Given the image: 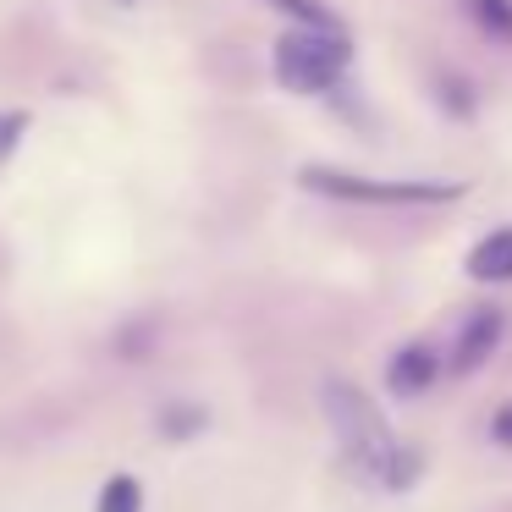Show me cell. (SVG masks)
<instances>
[{
  "label": "cell",
  "mask_w": 512,
  "mask_h": 512,
  "mask_svg": "<svg viewBox=\"0 0 512 512\" xmlns=\"http://www.w3.org/2000/svg\"><path fill=\"white\" fill-rule=\"evenodd\" d=\"M204 424H210V413L199 402H171V408H160V435L166 441H193V435H204Z\"/></svg>",
  "instance_id": "cell-7"
},
{
  "label": "cell",
  "mask_w": 512,
  "mask_h": 512,
  "mask_svg": "<svg viewBox=\"0 0 512 512\" xmlns=\"http://www.w3.org/2000/svg\"><path fill=\"white\" fill-rule=\"evenodd\" d=\"M94 512H144V485H138L133 474H111V479L100 485Z\"/></svg>",
  "instance_id": "cell-8"
},
{
  "label": "cell",
  "mask_w": 512,
  "mask_h": 512,
  "mask_svg": "<svg viewBox=\"0 0 512 512\" xmlns=\"http://www.w3.org/2000/svg\"><path fill=\"white\" fill-rule=\"evenodd\" d=\"M490 441H496V446H512V402L490 413Z\"/></svg>",
  "instance_id": "cell-12"
},
{
  "label": "cell",
  "mask_w": 512,
  "mask_h": 512,
  "mask_svg": "<svg viewBox=\"0 0 512 512\" xmlns=\"http://www.w3.org/2000/svg\"><path fill=\"white\" fill-rule=\"evenodd\" d=\"M468 276L474 281H512V226H496L490 237H479L468 248Z\"/></svg>",
  "instance_id": "cell-6"
},
{
  "label": "cell",
  "mask_w": 512,
  "mask_h": 512,
  "mask_svg": "<svg viewBox=\"0 0 512 512\" xmlns=\"http://www.w3.org/2000/svg\"><path fill=\"white\" fill-rule=\"evenodd\" d=\"M320 408L336 430L342 463L353 468L358 479H369V485H380V490H408L413 479H419V452H408V446L391 435L386 413H380L353 380H342V375L320 380Z\"/></svg>",
  "instance_id": "cell-1"
},
{
  "label": "cell",
  "mask_w": 512,
  "mask_h": 512,
  "mask_svg": "<svg viewBox=\"0 0 512 512\" xmlns=\"http://www.w3.org/2000/svg\"><path fill=\"white\" fill-rule=\"evenodd\" d=\"M23 133H28V111H0V166L12 160V149L23 144Z\"/></svg>",
  "instance_id": "cell-11"
},
{
  "label": "cell",
  "mask_w": 512,
  "mask_h": 512,
  "mask_svg": "<svg viewBox=\"0 0 512 512\" xmlns=\"http://www.w3.org/2000/svg\"><path fill=\"white\" fill-rule=\"evenodd\" d=\"M270 6H281V12H292L303 28H342V23H336V17L320 6V0H270Z\"/></svg>",
  "instance_id": "cell-10"
},
{
  "label": "cell",
  "mask_w": 512,
  "mask_h": 512,
  "mask_svg": "<svg viewBox=\"0 0 512 512\" xmlns=\"http://www.w3.org/2000/svg\"><path fill=\"white\" fill-rule=\"evenodd\" d=\"M347 61H353V45L342 28H303V34L276 39V78L292 94H331Z\"/></svg>",
  "instance_id": "cell-2"
},
{
  "label": "cell",
  "mask_w": 512,
  "mask_h": 512,
  "mask_svg": "<svg viewBox=\"0 0 512 512\" xmlns=\"http://www.w3.org/2000/svg\"><path fill=\"white\" fill-rule=\"evenodd\" d=\"M468 12L485 34H496L501 45H512V0H468Z\"/></svg>",
  "instance_id": "cell-9"
},
{
  "label": "cell",
  "mask_w": 512,
  "mask_h": 512,
  "mask_svg": "<svg viewBox=\"0 0 512 512\" xmlns=\"http://www.w3.org/2000/svg\"><path fill=\"white\" fill-rule=\"evenodd\" d=\"M501 331H507L501 309H474V314L463 320V331H457V342H452V358H446V369H452L457 380H463V375H479V369H485L490 358H496Z\"/></svg>",
  "instance_id": "cell-4"
},
{
  "label": "cell",
  "mask_w": 512,
  "mask_h": 512,
  "mask_svg": "<svg viewBox=\"0 0 512 512\" xmlns=\"http://www.w3.org/2000/svg\"><path fill=\"white\" fill-rule=\"evenodd\" d=\"M303 188L347 204H452L463 199V182H375V177H347L331 166H303Z\"/></svg>",
  "instance_id": "cell-3"
},
{
  "label": "cell",
  "mask_w": 512,
  "mask_h": 512,
  "mask_svg": "<svg viewBox=\"0 0 512 512\" xmlns=\"http://www.w3.org/2000/svg\"><path fill=\"white\" fill-rule=\"evenodd\" d=\"M435 380H441V358H435V347L408 342V347L391 353V364H386V391H391V397L413 402V397H424Z\"/></svg>",
  "instance_id": "cell-5"
}]
</instances>
